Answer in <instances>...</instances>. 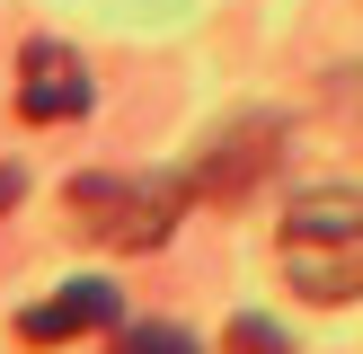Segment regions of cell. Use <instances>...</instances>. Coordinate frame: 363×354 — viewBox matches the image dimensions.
I'll return each instance as SVG.
<instances>
[{
  "label": "cell",
  "instance_id": "4",
  "mask_svg": "<svg viewBox=\"0 0 363 354\" xmlns=\"http://www.w3.org/2000/svg\"><path fill=\"white\" fill-rule=\"evenodd\" d=\"M116 283H62L53 301H35V310H18V336L27 346H62V336H89V328H116Z\"/></svg>",
  "mask_w": 363,
  "mask_h": 354
},
{
  "label": "cell",
  "instance_id": "1",
  "mask_svg": "<svg viewBox=\"0 0 363 354\" xmlns=\"http://www.w3.org/2000/svg\"><path fill=\"white\" fill-rule=\"evenodd\" d=\"M284 275L311 301H354L363 292V195L354 186H311L284 212Z\"/></svg>",
  "mask_w": 363,
  "mask_h": 354
},
{
  "label": "cell",
  "instance_id": "8",
  "mask_svg": "<svg viewBox=\"0 0 363 354\" xmlns=\"http://www.w3.org/2000/svg\"><path fill=\"white\" fill-rule=\"evenodd\" d=\"M18 195H27V177H18V169H0V204H18Z\"/></svg>",
  "mask_w": 363,
  "mask_h": 354
},
{
  "label": "cell",
  "instance_id": "2",
  "mask_svg": "<svg viewBox=\"0 0 363 354\" xmlns=\"http://www.w3.org/2000/svg\"><path fill=\"white\" fill-rule=\"evenodd\" d=\"M71 222L89 230V239H106V248H124V257H133V248H160L177 230V212H186V186H177V177H71Z\"/></svg>",
  "mask_w": 363,
  "mask_h": 354
},
{
  "label": "cell",
  "instance_id": "7",
  "mask_svg": "<svg viewBox=\"0 0 363 354\" xmlns=\"http://www.w3.org/2000/svg\"><path fill=\"white\" fill-rule=\"evenodd\" d=\"M230 354H293V346H284V328H266V319H230Z\"/></svg>",
  "mask_w": 363,
  "mask_h": 354
},
{
  "label": "cell",
  "instance_id": "5",
  "mask_svg": "<svg viewBox=\"0 0 363 354\" xmlns=\"http://www.w3.org/2000/svg\"><path fill=\"white\" fill-rule=\"evenodd\" d=\"M266 142H275V124H240V133H222V142L204 151V177H195V186H204V195H240L248 177L275 159Z\"/></svg>",
  "mask_w": 363,
  "mask_h": 354
},
{
  "label": "cell",
  "instance_id": "6",
  "mask_svg": "<svg viewBox=\"0 0 363 354\" xmlns=\"http://www.w3.org/2000/svg\"><path fill=\"white\" fill-rule=\"evenodd\" d=\"M116 354H195V336H186V328H160V319H151V328H124V336H116Z\"/></svg>",
  "mask_w": 363,
  "mask_h": 354
},
{
  "label": "cell",
  "instance_id": "3",
  "mask_svg": "<svg viewBox=\"0 0 363 354\" xmlns=\"http://www.w3.org/2000/svg\"><path fill=\"white\" fill-rule=\"evenodd\" d=\"M18 115H27V124L89 115V62L71 45H27V62H18Z\"/></svg>",
  "mask_w": 363,
  "mask_h": 354
}]
</instances>
